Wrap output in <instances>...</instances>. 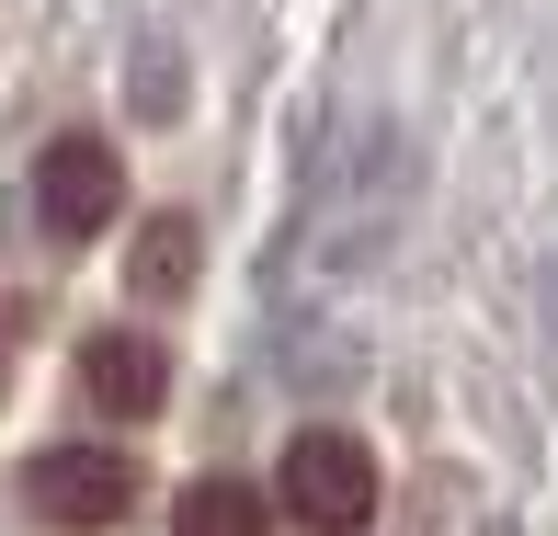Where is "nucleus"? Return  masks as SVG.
Here are the masks:
<instances>
[{"mask_svg":"<svg viewBox=\"0 0 558 536\" xmlns=\"http://www.w3.org/2000/svg\"><path fill=\"white\" fill-rule=\"evenodd\" d=\"M23 502H35L46 525H69V536H104V525H125V502H137V468H125V445H58V456L23 468Z\"/></svg>","mask_w":558,"mask_h":536,"instance_id":"f03ea898","label":"nucleus"},{"mask_svg":"<svg viewBox=\"0 0 558 536\" xmlns=\"http://www.w3.org/2000/svg\"><path fill=\"white\" fill-rule=\"evenodd\" d=\"M35 206H46V228H58V240H104L114 206H125L114 148H104V138H58V148L35 160Z\"/></svg>","mask_w":558,"mask_h":536,"instance_id":"7ed1b4c3","label":"nucleus"},{"mask_svg":"<svg viewBox=\"0 0 558 536\" xmlns=\"http://www.w3.org/2000/svg\"><path fill=\"white\" fill-rule=\"evenodd\" d=\"M286 514L308 525V536H365V514H376V456H365V433H331V422H308L286 445Z\"/></svg>","mask_w":558,"mask_h":536,"instance_id":"f257e3e1","label":"nucleus"},{"mask_svg":"<svg viewBox=\"0 0 558 536\" xmlns=\"http://www.w3.org/2000/svg\"><path fill=\"white\" fill-rule=\"evenodd\" d=\"M125 286H137V297H183V286H194V217H148Z\"/></svg>","mask_w":558,"mask_h":536,"instance_id":"423d86ee","label":"nucleus"},{"mask_svg":"<svg viewBox=\"0 0 558 536\" xmlns=\"http://www.w3.org/2000/svg\"><path fill=\"white\" fill-rule=\"evenodd\" d=\"M81 389L104 400L114 422H148L171 400V354L148 343V331H92V343H81Z\"/></svg>","mask_w":558,"mask_h":536,"instance_id":"20e7f679","label":"nucleus"},{"mask_svg":"<svg viewBox=\"0 0 558 536\" xmlns=\"http://www.w3.org/2000/svg\"><path fill=\"white\" fill-rule=\"evenodd\" d=\"M171 536H274V514H263L251 479H194V491L171 502Z\"/></svg>","mask_w":558,"mask_h":536,"instance_id":"39448f33","label":"nucleus"}]
</instances>
